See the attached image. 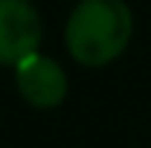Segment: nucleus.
Here are the masks:
<instances>
[{
    "mask_svg": "<svg viewBox=\"0 0 151 148\" xmlns=\"http://www.w3.org/2000/svg\"><path fill=\"white\" fill-rule=\"evenodd\" d=\"M134 35V15L125 0H78L64 26V44L76 64L108 67L122 55Z\"/></svg>",
    "mask_w": 151,
    "mask_h": 148,
    "instance_id": "nucleus-1",
    "label": "nucleus"
},
{
    "mask_svg": "<svg viewBox=\"0 0 151 148\" xmlns=\"http://www.w3.org/2000/svg\"><path fill=\"white\" fill-rule=\"evenodd\" d=\"M44 20L32 0H0V67H15L38 52Z\"/></svg>",
    "mask_w": 151,
    "mask_h": 148,
    "instance_id": "nucleus-2",
    "label": "nucleus"
},
{
    "mask_svg": "<svg viewBox=\"0 0 151 148\" xmlns=\"http://www.w3.org/2000/svg\"><path fill=\"white\" fill-rule=\"evenodd\" d=\"M15 87H18L20 99L35 108V111H52L58 108L67 90H70V78L64 73V67L55 58L32 52L20 64H15Z\"/></svg>",
    "mask_w": 151,
    "mask_h": 148,
    "instance_id": "nucleus-3",
    "label": "nucleus"
}]
</instances>
